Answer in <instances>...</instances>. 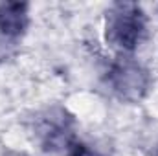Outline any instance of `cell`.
<instances>
[{
	"mask_svg": "<svg viewBox=\"0 0 158 156\" xmlns=\"http://www.w3.org/2000/svg\"><path fill=\"white\" fill-rule=\"evenodd\" d=\"M109 81L112 90L127 101H138L149 88V74L132 59H119L112 66Z\"/></svg>",
	"mask_w": 158,
	"mask_h": 156,
	"instance_id": "7a4b0ae2",
	"label": "cell"
},
{
	"mask_svg": "<svg viewBox=\"0 0 158 156\" xmlns=\"http://www.w3.org/2000/svg\"><path fill=\"white\" fill-rule=\"evenodd\" d=\"M4 156H28V154H24V153H17V151H7Z\"/></svg>",
	"mask_w": 158,
	"mask_h": 156,
	"instance_id": "5b68a950",
	"label": "cell"
},
{
	"mask_svg": "<svg viewBox=\"0 0 158 156\" xmlns=\"http://www.w3.org/2000/svg\"><path fill=\"white\" fill-rule=\"evenodd\" d=\"M28 6L20 2L0 4V31L7 37H19L28 28Z\"/></svg>",
	"mask_w": 158,
	"mask_h": 156,
	"instance_id": "3957f363",
	"label": "cell"
},
{
	"mask_svg": "<svg viewBox=\"0 0 158 156\" xmlns=\"http://www.w3.org/2000/svg\"><path fill=\"white\" fill-rule=\"evenodd\" d=\"M107 40L121 51H131L138 46L145 31V17L140 6L119 2L107 13Z\"/></svg>",
	"mask_w": 158,
	"mask_h": 156,
	"instance_id": "6da1fadb",
	"label": "cell"
},
{
	"mask_svg": "<svg viewBox=\"0 0 158 156\" xmlns=\"http://www.w3.org/2000/svg\"><path fill=\"white\" fill-rule=\"evenodd\" d=\"M68 156H99L98 153H94L92 149H88V147H85V145H81V143H76V145H72L70 147V154Z\"/></svg>",
	"mask_w": 158,
	"mask_h": 156,
	"instance_id": "277c9868",
	"label": "cell"
}]
</instances>
